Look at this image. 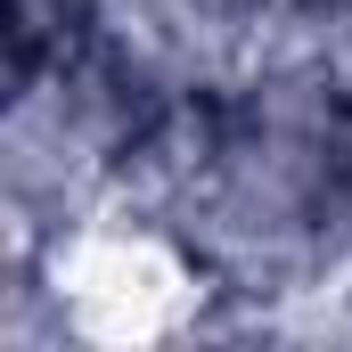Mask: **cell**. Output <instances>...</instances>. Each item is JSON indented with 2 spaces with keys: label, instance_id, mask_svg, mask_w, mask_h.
<instances>
[{
  "label": "cell",
  "instance_id": "cell-1",
  "mask_svg": "<svg viewBox=\"0 0 352 352\" xmlns=\"http://www.w3.org/2000/svg\"><path fill=\"white\" fill-rule=\"evenodd\" d=\"M344 41H352V0H344Z\"/></svg>",
  "mask_w": 352,
  "mask_h": 352
}]
</instances>
